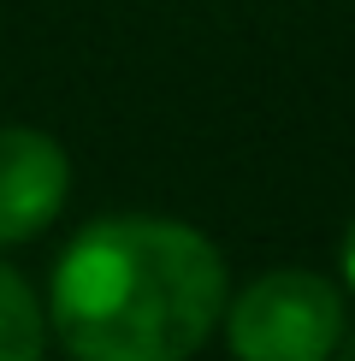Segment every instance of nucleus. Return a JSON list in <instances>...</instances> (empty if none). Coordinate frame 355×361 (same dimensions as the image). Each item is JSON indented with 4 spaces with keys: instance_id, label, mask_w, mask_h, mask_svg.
Wrapping results in <instances>:
<instances>
[{
    "instance_id": "423d86ee",
    "label": "nucleus",
    "mask_w": 355,
    "mask_h": 361,
    "mask_svg": "<svg viewBox=\"0 0 355 361\" xmlns=\"http://www.w3.org/2000/svg\"><path fill=\"white\" fill-rule=\"evenodd\" d=\"M332 361H355V326H344V338H337V350H332Z\"/></svg>"
},
{
    "instance_id": "f03ea898",
    "label": "nucleus",
    "mask_w": 355,
    "mask_h": 361,
    "mask_svg": "<svg viewBox=\"0 0 355 361\" xmlns=\"http://www.w3.org/2000/svg\"><path fill=\"white\" fill-rule=\"evenodd\" d=\"M225 343L237 361H332L344 338V290L325 273L278 267L225 296Z\"/></svg>"
},
{
    "instance_id": "f257e3e1",
    "label": "nucleus",
    "mask_w": 355,
    "mask_h": 361,
    "mask_svg": "<svg viewBox=\"0 0 355 361\" xmlns=\"http://www.w3.org/2000/svg\"><path fill=\"white\" fill-rule=\"evenodd\" d=\"M225 296V261L196 225L113 214L66 243L42 314L71 361H189Z\"/></svg>"
},
{
    "instance_id": "39448f33",
    "label": "nucleus",
    "mask_w": 355,
    "mask_h": 361,
    "mask_svg": "<svg viewBox=\"0 0 355 361\" xmlns=\"http://www.w3.org/2000/svg\"><path fill=\"white\" fill-rule=\"evenodd\" d=\"M344 284H349V296H355V219H349V231H344Z\"/></svg>"
},
{
    "instance_id": "20e7f679",
    "label": "nucleus",
    "mask_w": 355,
    "mask_h": 361,
    "mask_svg": "<svg viewBox=\"0 0 355 361\" xmlns=\"http://www.w3.org/2000/svg\"><path fill=\"white\" fill-rule=\"evenodd\" d=\"M48 350V314L36 290L0 261V361H42Z\"/></svg>"
},
{
    "instance_id": "7ed1b4c3",
    "label": "nucleus",
    "mask_w": 355,
    "mask_h": 361,
    "mask_svg": "<svg viewBox=\"0 0 355 361\" xmlns=\"http://www.w3.org/2000/svg\"><path fill=\"white\" fill-rule=\"evenodd\" d=\"M71 195V160L48 130L0 125V243H30L59 219Z\"/></svg>"
}]
</instances>
